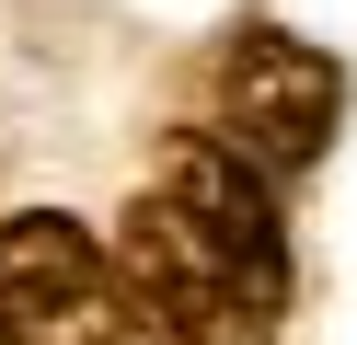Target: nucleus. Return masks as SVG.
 Returning <instances> with one entry per match:
<instances>
[{
  "mask_svg": "<svg viewBox=\"0 0 357 345\" xmlns=\"http://www.w3.org/2000/svg\"><path fill=\"white\" fill-rule=\"evenodd\" d=\"M150 196L196 230V253H208V265L242 288V311L277 334V311H288V219H277V173H265L254 150H231L219 127H185V138H162V184H150Z\"/></svg>",
  "mask_w": 357,
  "mask_h": 345,
  "instance_id": "1",
  "label": "nucleus"
},
{
  "mask_svg": "<svg viewBox=\"0 0 357 345\" xmlns=\"http://www.w3.org/2000/svg\"><path fill=\"white\" fill-rule=\"evenodd\" d=\"M0 345H127L116 242H93L58 207L0 219Z\"/></svg>",
  "mask_w": 357,
  "mask_h": 345,
  "instance_id": "2",
  "label": "nucleus"
},
{
  "mask_svg": "<svg viewBox=\"0 0 357 345\" xmlns=\"http://www.w3.org/2000/svg\"><path fill=\"white\" fill-rule=\"evenodd\" d=\"M334 115H346V69H334L323 46L277 35V23H254V35L219 46V138L254 150L277 184L334 150Z\"/></svg>",
  "mask_w": 357,
  "mask_h": 345,
  "instance_id": "3",
  "label": "nucleus"
},
{
  "mask_svg": "<svg viewBox=\"0 0 357 345\" xmlns=\"http://www.w3.org/2000/svg\"><path fill=\"white\" fill-rule=\"evenodd\" d=\"M116 311H127V345H265L242 288L196 253V230L162 196H139L116 219Z\"/></svg>",
  "mask_w": 357,
  "mask_h": 345,
  "instance_id": "4",
  "label": "nucleus"
}]
</instances>
